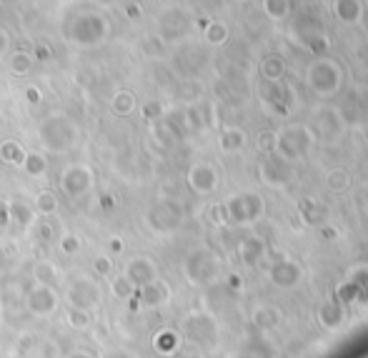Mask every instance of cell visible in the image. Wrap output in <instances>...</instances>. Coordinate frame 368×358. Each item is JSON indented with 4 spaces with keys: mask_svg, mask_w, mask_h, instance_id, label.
I'll use <instances>...</instances> for the list:
<instances>
[{
    "mask_svg": "<svg viewBox=\"0 0 368 358\" xmlns=\"http://www.w3.org/2000/svg\"><path fill=\"white\" fill-rule=\"evenodd\" d=\"M113 286H116V293H118V296H120V293H128V291H131V288H128V281H123V278H118V281L113 283Z\"/></svg>",
    "mask_w": 368,
    "mask_h": 358,
    "instance_id": "cell-3",
    "label": "cell"
},
{
    "mask_svg": "<svg viewBox=\"0 0 368 358\" xmlns=\"http://www.w3.org/2000/svg\"><path fill=\"white\" fill-rule=\"evenodd\" d=\"M96 268H98V273L108 275V273H111V261H108V258H98V261H96Z\"/></svg>",
    "mask_w": 368,
    "mask_h": 358,
    "instance_id": "cell-2",
    "label": "cell"
},
{
    "mask_svg": "<svg viewBox=\"0 0 368 358\" xmlns=\"http://www.w3.org/2000/svg\"><path fill=\"white\" fill-rule=\"evenodd\" d=\"M70 324H73V328H85V326H88V316L70 310Z\"/></svg>",
    "mask_w": 368,
    "mask_h": 358,
    "instance_id": "cell-1",
    "label": "cell"
}]
</instances>
